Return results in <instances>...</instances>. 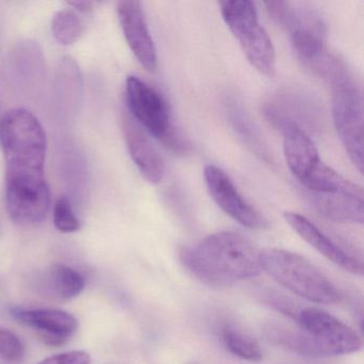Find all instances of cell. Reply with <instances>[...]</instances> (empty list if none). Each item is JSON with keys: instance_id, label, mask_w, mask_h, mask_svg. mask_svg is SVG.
Here are the masks:
<instances>
[{"instance_id": "obj_1", "label": "cell", "mask_w": 364, "mask_h": 364, "mask_svg": "<svg viewBox=\"0 0 364 364\" xmlns=\"http://www.w3.org/2000/svg\"><path fill=\"white\" fill-rule=\"evenodd\" d=\"M0 144L5 153L8 214L16 225H38L50 206L44 174L46 132L31 112L16 108L0 121Z\"/></svg>"}, {"instance_id": "obj_2", "label": "cell", "mask_w": 364, "mask_h": 364, "mask_svg": "<svg viewBox=\"0 0 364 364\" xmlns=\"http://www.w3.org/2000/svg\"><path fill=\"white\" fill-rule=\"evenodd\" d=\"M181 261L204 284L231 287L261 272L259 251L244 236L223 231L181 251Z\"/></svg>"}, {"instance_id": "obj_3", "label": "cell", "mask_w": 364, "mask_h": 364, "mask_svg": "<svg viewBox=\"0 0 364 364\" xmlns=\"http://www.w3.org/2000/svg\"><path fill=\"white\" fill-rule=\"evenodd\" d=\"M259 265L268 276L291 293L310 302L338 304L340 291L336 285L306 257L280 248L259 251Z\"/></svg>"}, {"instance_id": "obj_4", "label": "cell", "mask_w": 364, "mask_h": 364, "mask_svg": "<svg viewBox=\"0 0 364 364\" xmlns=\"http://www.w3.org/2000/svg\"><path fill=\"white\" fill-rule=\"evenodd\" d=\"M221 16L245 56L266 77L276 75V50L267 31L259 24L255 5L248 0L220 1Z\"/></svg>"}, {"instance_id": "obj_5", "label": "cell", "mask_w": 364, "mask_h": 364, "mask_svg": "<svg viewBox=\"0 0 364 364\" xmlns=\"http://www.w3.org/2000/svg\"><path fill=\"white\" fill-rule=\"evenodd\" d=\"M332 116L338 138L353 165L363 172V97L347 70L331 82Z\"/></svg>"}, {"instance_id": "obj_6", "label": "cell", "mask_w": 364, "mask_h": 364, "mask_svg": "<svg viewBox=\"0 0 364 364\" xmlns=\"http://www.w3.org/2000/svg\"><path fill=\"white\" fill-rule=\"evenodd\" d=\"M125 97L129 116L146 133L161 140L174 152L186 151V144L174 129L167 102L159 91L137 76H129L125 86Z\"/></svg>"}, {"instance_id": "obj_7", "label": "cell", "mask_w": 364, "mask_h": 364, "mask_svg": "<svg viewBox=\"0 0 364 364\" xmlns=\"http://www.w3.org/2000/svg\"><path fill=\"white\" fill-rule=\"evenodd\" d=\"M291 318L316 345L323 357L348 355L361 348V338L357 332L321 309L297 306Z\"/></svg>"}, {"instance_id": "obj_8", "label": "cell", "mask_w": 364, "mask_h": 364, "mask_svg": "<svg viewBox=\"0 0 364 364\" xmlns=\"http://www.w3.org/2000/svg\"><path fill=\"white\" fill-rule=\"evenodd\" d=\"M204 181L210 197L225 214L248 229H267V219L242 198L223 169L215 165L205 166Z\"/></svg>"}, {"instance_id": "obj_9", "label": "cell", "mask_w": 364, "mask_h": 364, "mask_svg": "<svg viewBox=\"0 0 364 364\" xmlns=\"http://www.w3.org/2000/svg\"><path fill=\"white\" fill-rule=\"evenodd\" d=\"M10 314L18 323L33 328L44 344L60 346L75 333L78 321L74 315L58 309H24L14 306Z\"/></svg>"}, {"instance_id": "obj_10", "label": "cell", "mask_w": 364, "mask_h": 364, "mask_svg": "<svg viewBox=\"0 0 364 364\" xmlns=\"http://www.w3.org/2000/svg\"><path fill=\"white\" fill-rule=\"evenodd\" d=\"M117 12L121 28L132 52L144 69L155 71L157 65L156 48L141 3L119 1Z\"/></svg>"}, {"instance_id": "obj_11", "label": "cell", "mask_w": 364, "mask_h": 364, "mask_svg": "<svg viewBox=\"0 0 364 364\" xmlns=\"http://www.w3.org/2000/svg\"><path fill=\"white\" fill-rule=\"evenodd\" d=\"M284 219L287 225L311 247L318 251L321 255L336 264L345 272L355 276H363L364 267L361 259L346 252L334 242L329 236L326 235L312 221L298 213H284Z\"/></svg>"}, {"instance_id": "obj_12", "label": "cell", "mask_w": 364, "mask_h": 364, "mask_svg": "<svg viewBox=\"0 0 364 364\" xmlns=\"http://www.w3.org/2000/svg\"><path fill=\"white\" fill-rule=\"evenodd\" d=\"M283 134V153L289 171L300 184L321 163L318 150L304 127L287 121L279 127Z\"/></svg>"}, {"instance_id": "obj_13", "label": "cell", "mask_w": 364, "mask_h": 364, "mask_svg": "<svg viewBox=\"0 0 364 364\" xmlns=\"http://www.w3.org/2000/svg\"><path fill=\"white\" fill-rule=\"evenodd\" d=\"M123 133L129 155L142 176L151 184L161 183L165 176V163L146 132L129 114H125Z\"/></svg>"}, {"instance_id": "obj_14", "label": "cell", "mask_w": 364, "mask_h": 364, "mask_svg": "<svg viewBox=\"0 0 364 364\" xmlns=\"http://www.w3.org/2000/svg\"><path fill=\"white\" fill-rule=\"evenodd\" d=\"M310 199L317 212L330 220L363 223V191L350 181L333 193L310 195Z\"/></svg>"}, {"instance_id": "obj_15", "label": "cell", "mask_w": 364, "mask_h": 364, "mask_svg": "<svg viewBox=\"0 0 364 364\" xmlns=\"http://www.w3.org/2000/svg\"><path fill=\"white\" fill-rule=\"evenodd\" d=\"M86 287L84 277L65 264H55L44 276L41 285L46 296L58 300H71L82 293Z\"/></svg>"}, {"instance_id": "obj_16", "label": "cell", "mask_w": 364, "mask_h": 364, "mask_svg": "<svg viewBox=\"0 0 364 364\" xmlns=\"http://www.w3.org/2000/svg\"><path fill=\"white\" fill-rule=\"evenodd\" d=\"M267 336L272 343L289 349L304 357L321 358L316 345L298 328L285 327L281 325H272L266 329Z\"/></svg>"}, {"instance_id": "obj_17", "label": "cell", "mask_w": 364, "mask_h": 364, "mask_svg": "<svg viewBox=\"0 0 364 364\" xmlns=\"http://www.w3.org/2000/svg\"><path fill=\"white\" fill-rule=\"evenodd\" d=\"M223 340L230 353L247 361H261L263 358L259 343L234 326L227 325L223 329Z\"/></svg>"}, {"instance_id": "obj_18", "label": "cell", "mask_w": 364, "mask_h": 364, "mask_svg": "<svg viewBox=\"0 0 364 364\" xmlns=\"http://www.w3.org/2000/svg\"><path fill=\"white\" fill-rule=\"evenodd\" d=\"M52 31L58 43L72 46L82 37L84 25L74 10H60L53 18Z\"/></svg>"}, {"instance_id": "obj_19", "label": "cell", "mask_w": 364, "mask_h": 364, "mask_svg": "<svg viewBox=\"0 0 364 364\" xmlns=\"http://www.w3.org/2000/svg\"><path fill=\"white\" fill-rule=\"evenodd\" d=\"M53 219L56 229L63 233H74L80 229V220L65 197L59 198L55 203Z\"/></svg>"}, {"instance_id": "obj_20", "label": "cell", "mask_w": 364, "mask_h": 364, "mask_svg": "<svg viewBox=\"0 0 364 364\" xmlns=\"http://www.w3.org/2000/svg\"><path fill=\"white\" fill-rule=\"evenodd\" d=\"M22 338L7 328H0V358L10 363H18L25 357Z\"/></svg>"}, {"instance_id": "obj_21", "label": "cell", "mask_w": 364, "mask_h": 364, "mask_svg": "<svg viewBox=\"0 0 364 364\" xmlns=\"http://www.w3.org/2000/svg\"><path fill=\"white\" fill-rule=\"evenodd\" d=\"M91 357L87 351L71 350L46 358L39 364H90Z\"/></svg>"}, {"instance_id": "obj_22", "label": "cell", "mask_w": 364, "mask_h": 364, "mask_svg": "<svg viewBox=\"0 0 364 364\" xmlns=\"http://www.w3.org/2000/svg\"><path fill=\"white\" fill-rule=\"evenodd\" d=\"M68 5L76 11L82 12V14H89V12L92 11L95 4L92 1H70Z\"/></svg>"}, {"instance_id": "obj_23", "label": "cell", "mask_w": 364, "mask_h": 364, "mask_svg": "<svg viewBox=\"0 0 364 364\" xmlns=\"http://www.w3.org/2000/svg\"><path fill=\"white\" fill-rule=\"evenodd\" d=\"M0 121H1V118H0Z\"/></svg>"}]
</instances>
